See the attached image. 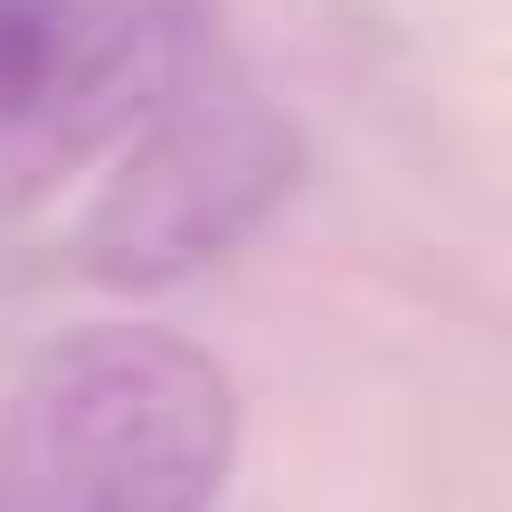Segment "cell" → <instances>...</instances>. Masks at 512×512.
<instances>
[{"mask_svg":"<svg viewBox=\"0 0 512 512\" xmlns=\"http://www.w3.org/2000/svg\"><path fill=\"white\" fill-rule=\"evenodd\" d=\"M57 86V0H0V143L38 152Z\"/></svg>","mask_w":512,"mask_h":512,"instance_id":"3","label":"cell"},{"mask_svg":"<svg viewBox=\"0 0 512 512\" xmlns=\"http://www.w3.org/2000/svg\"><path fill=\"white\" fill-rule=\"evenodd\" d=\"M294 181H304L294 114L219 57L114 143L67 238L76 275L105 294H162L181 275H209L294 200Z\"/></svg>","mask_w":512,"mask_h":512,"instance_id":"2","label":"cell"},{"mask_svg":"<svg viewBox=\"0 0 512 512\" xmlns=\"http://www.w3.org/2000/svg\"><path fill=\"white\" fill-rule=\"evenodd\" d=\"M238 465V380L162 323H86L19 370L0 512H209Z\"/></svg>","mask_w":512,"mask_h":512,"instance_id":"1","label":"cell"}]
</instances>
